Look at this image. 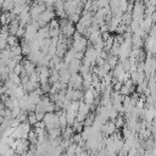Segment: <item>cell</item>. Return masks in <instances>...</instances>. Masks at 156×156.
<instances>
[{
	"label": "cell",
	"mask_w": 156,
	"mask_h": 156,
	"mask_svg": "<svg viewBox=\"0 0 156 156\" xmlns=\"http://www.w3.org/2000/svg\"><path fill=\"white\" fill-rule=\"evenodd\" d=\"M46 9V5L44 2L41 4H37L33 2L32 6H29V15H30V20H37V17Z\"/></svg>",
	"instance_id": "cell-1"
},
{
	"label": "cell",
	"mask_w": 156,
	"mask_h": 156,
	"mask_svg": "<svg viewBox=\"0 0 156 156\" xmlns=\"http://www.w3.org/2000/svg\"><path fill=\"white\" fill-rule=\"evenodd\" d=\"M23 34H24V27H22V26H20V27H18V29L16 30V33H15V35H16L17 38H18V37L21 38V37H23Z\"/></svg>",
	"instance_id": "cell-4"
},
{
	"label": "cell",
	"mask_w": 156,
	"mask_h": 156,
	"mask_svg": "<svg viewBox=\"0 0 156 156\" xmlns=\"http://www.w3.org/2000/svg\"><path fill=\"white\" fill-rule=\"evenodd\" d=\"M2 4H4V0H0V10H1V6H2Z\"/></svg>",
	"instance_id": "cell-5"
},
{
	"label": "cell",
	"mask_w": 156,
	"mask_h": 156,
	"mask_svg": "<svg viewBox=\"0 0 156 156\" xmlns=\"http://www.w3.org/2000/svg\"><path fill=\"white\" fill-rule=\"evenodd\" d=\"M83 98H84V101H85V104H88V105H91V104L94 102L95 93H94L91 89H89L88 91H85V93L83 94Z\"/></svg>",
	"instance_id": "cell-2"
},
{
	"label": "cell",
	"mask_w": 156,
	"mask_h": 156,
	"mask_svg": "<svg viewBox=\"0 0 156 156\" xmlns=\"http://www.w3.org/2000/svg\"><path fill=\"white\" fill-rule=\"evenodd\" d=\"M13 7V1L12 0H4V4L1 6V10L4 12H10Z\"/></svg>",
	"instance_id": "cell-3"
},
{
	"label": "cell",
	"mask_w": 156,
	"mask_h": 156,
	"mask_svg": "<svg viewBox=\"0 0 156 156\" xmlns=\"http://www.w3.org/2000/svg\"><path fill=\"white\" fill-rule=\"evenodd\" d=\"M1 132H2V130H1V128H0V134H1Z\"/></svg>",
	"instance_id": "cell-6"
}]
</instances>
